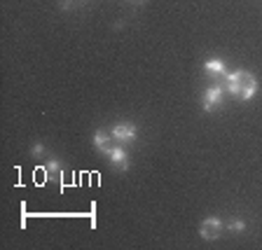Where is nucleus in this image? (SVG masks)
Returning a JSON list of instances; mask_svg holds the SVG:
<instances>
[{"label": "nucleus", "instance_id": "nucleus-8", "mask_svg": "<svg viewBox=\"0 0 262 250\" xmlns=\"http://www.w3.org/2000/svg\"><path fill=\"white\" fill-rule=\"evenodd\" d=\"M204 71L213 77H225L227 75V68H225L223 59H208L206 63H204Z\"/></svg>", "mask_w": 262, "mask_h": 250}, {"label": "nucleus", "instance_id": "nucleus-12", "mask_svg": "<svg viewBox=\"0 0 262 250\" xmlns=\"http://www.w3.org/2000/svg\"><path fill=\"white\" fill-rule=\"evenodd\" d=\"M131 3H136V5H141V3H145V0H131Z\"/></svg>", "mask_w": 262, "mask_h": 250}, {"label": "nucleus", "instance_id": "nucleus-9", "mask_svg": "<svg viewBox=\"0 0 262 250\" xmlns=\"http://www.w3.org/2000/svg\"><path fill=\"white\" fill-rule=\"evenodd\" d=\"M42 169L47 171L49 175H56V173H61V162H59V159H49Z\"/></svg>", "mask_w": 262, "mask_h": 250}, {"label": "nucleus", "instance_id": "nucleus-2", "mask_svg": "<svg viewBox=\"0 0 262 250\" xmlns=\"http://www.w3.org/2000/svg\"><path fill=\"white\" fill-rule=\"evenodd\" d=\"M223 229H225V224L220 218H206L202 224H199V234H202V239L213 241L223 234Z\"/></svg>", "mask_w": 262, "mask_h": 250}, {"label": "nucleus", "instance_id": "nucleus-6", "mask_svg": "<svg viewBox=\"0 0 262 250\" xmlns=\"http://www.w3.org/2000/svg\"><path fill=\"white\" fill-rule=\"evenodd\" d=\"M255 94H257V80H255V75L246 73V75H244V82H241V94H239V98H241V101H251V98H255Z\"/></svg>", "mask_w": 262, "mask_h": 250}, {"label": "nucleus", "instance_id": "nucleus-3", "mask_svg": "<svg viewBox=\"0 0 262 250\" xmlns=\"http://www.w3.org/2000/svg\"><path fill=\"white\" fill-rule=\"evenodd\" d=\"M110 133H113L115 141L124 143V145H126V143H134L138 138V129L134 124H126V122H122V124H115Z\"/></svg>", "mask_w": 262, "mask_h": 250}, {"label": "nucleus", "instance_id": "nucleus-11", "mask_svg": "<svg viewBox=\"0 0 262 250\" xmlns=\"http://www.w3.org/2000/svg\"><path fill=\"white\" fill-rule=\"evenodd\" d=\"M31 154H33V157H42V154H45V145H42V143H35V145H33V150H31Z\"/></svg>", "mask_w": 262, "mask_h": 250}, {"label": "nucleus", "instance_id": "nucleus-4", "mask_svg": "<svg viewBox=\"0 0 262 250\" xmlns=\"http://www.w3.org/2000/svg\"><path fill=\"white\" fill-rule=\"evenodd\" d=\"M92 143H94V147H96L101 154H105L108 157L110 154V150H113V133H108V131H103V129H98L96 133H94V138H92Z\"/></svg>", "mask_w": 262, "mask_h": 250}, {"label": "nucleus", "instance_id": "nucleus-5", "mask_svg": "<svg viewBox=\"0 0 262 250\" xmlns=\"http://www.w3.org/2000/svg\"><path fill=\"white\" fill-rule=\"evenodd\" d=\"M244 75H246L244 71H232V73H227V75H225V80H227V94H229V96L239 98V94H241V82H244Z\"/></svg>", "mask_w": 262, "mask_h": 250}, {"label": "nucleus", "instance_id": "nucleus-10", "mask_svg": "<svg viewBox=\"0 0 262 250\" xmlns=\"http://www.w3.org/2000/svg\"><path fill=\"white\" fill-rule=\"evenodd\" d=\"M227 229H229V232H246V222H244V220H239V218H236V220H229Z\"/></svg>", "mask_w": 262, "mask_h": 250}, {"label": "nucleus", "instance_id": "nucleus-7", "mask_svg": "<svg viewBox=\"0 0 262 250\" xmlns=\"http://www.w3.org/2000/svg\"><path fill=\"white\" fill-rule=\"evenodd\" d=\"M108 159H110V164H113V166H117L120 171L129 169V154H126L124 147H113V150H110V154H108Z\"/></svg>", "mask_w": 262, "mask_h": 250}, {"label": "nucleus", "instance_id": "nucleus-1", "mask_svg": "<svg viewBox=\"0 0 262 250\" xmlns=\"http://www.w3.org/2000/svg\"><path fill=\"white\" fill-rule=\"evenodd\" d=\"M223 101H225V87L223 84H213V87H208L206 92H204V96H202V105H204L206 112L215 110Z\"/></svg>", "mask_w": 262, "mask_h": 250}]
</instances>
